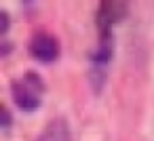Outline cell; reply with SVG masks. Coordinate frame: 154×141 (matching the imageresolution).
<instances>
[{"label": "cell", "mask_w": 154, "mask_h": 141, "mask_svg": "<svg viewBox=\"0 0 154 141\" xmlns=\"http://www.w3.org/2000/svg\"><path fill=\"white\" fill-rule=\"evenodd\" d=\"M45 95V82L36 72H26L19 80L11 82V97L15 105L23 112H34L40 107Z\"/></svg>", "instance_id": "obj_1"}, {"label": "cell", "mask_w": 154, "mask_h": 141, "mask_svg": "<svg viewBox=\"0 0 154 141\" xmlns=\"http://www.w3.org/2000/svg\"><path fill=\"white\" fill-rule=\"evenodd\" d=\"M30 55L42 63H49V61H55L59 57V42L55 36L51 34H36L32 40H30Z\"/></svg>", "instance_id": "obj_2"}, {"label": "cell", "mask_w": 154, "mask_h": 141, "mask_svg": "<svg viewBox=\"0 0 154 141\" xmlns=\"http://www.w3.org/2000/svg\"><path fill=\"white\" fill-rule=\"evenodd\" d=\"M127 13V4L125 2H112V0H106V2L99 4L97 11V28L99 30H112V26L122 19Z\"/></svg>", "instance_id": "obj_3"}, {"label": "cell", "mask_w": 154, "mask_h": 141, "mask_svg": "<svg viewBox=\"0 0 154 141\" xmlns=\"http://www.w3.org/2000/svg\"><path fill=\"white\" fill-rule=\"evenodd\" d=\"M2 116H5V128H9L11 126V116H9V110L7 107H2Z\"/></svg>", "instance_id": "obj_5"}, {"label": "cell", "mask_w": 154, "mask_h": 141, "mask_svg": "<svg viewBox=\"0 0 154 141\" xmlns=\"http://www.w3.org/2000/svg\"><path fill=\"white\" fill-rule=\"evenodd\" d=\"M36 141H72V130H70L68 120H63V118L51 120L45 126V130L38 135Z\"/></svg>", "instance_id": "obj_4"}]
</instances>
